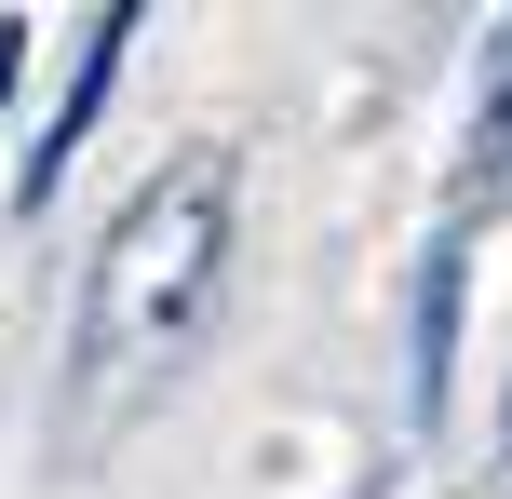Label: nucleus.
Returning a JSON list of instances; mask_svg holds the SVG:
<instances>
[{"instance_id":"nucleus-1","label":"nucleus","mask_w":512,"mask_h":499,"mask_svg":"<svg viewBox=\"0 0 512 499\" xmlns=\"http://www.w3.org/2000/svg\"><path fill=\"white\" fill-rule=\"evenodd\" d=\"M230 216H243L230 149H176L108 216L81 311H68V432H122L149 392H176V365L203 351L216 297H230Z\"/></svg>"},{"instance_id":"nucleus-2","label":"nucleus","mask_w":512,"mask_h":499,"mask_svg":"<svg viewBox=\"0 0 512 499\" xmlns=\"http://www.w3.org/2000/svg\"><path fill=\"white\" fill-rule=\"evenodd\" d=\"M122 54H135V0H108V14L81 27V81L54 95L41 149H27V176H14V203H27V216H41L54 189H68V162H81V135H95V108H108V81H122Z\"/></svg>"},{"instance_id":"nucleus-3","label":"nucleus","mask_w":512,"mask_h":499,"mask_svg":"<svg viewBox=\"0 0 512 499\" xmlns=\"http://www.w3.org/2000/svg\"><path fill=\"white\" fill-rule=\"evenodd\" d=\"M445 365H459V243H432V270H418V378H405L418 419H445Z\"/></svg>"},{"instance_id":"nucleus-4","label":"nucleus","mask_w":512,"mask_h":499,"mask_svg":"<svg viewBox=\"0 0 512 499\" xmlns=\"http://www.w3.org/2000/svg\"><path fill=\"white\" fill-rule=\"evenodd\" d=\"M512 176V27L486 41V108H472V189Z\"/></svg>"},{"instance_id":"nucleus-5","label":"nucleus","mask_w":512,"mask_h":499,"mask_svg":"<svg viewBox=\"0 0 512 499\" xmlns=\"http://www.w3.org/2000/svg\"><path fill=\"white\" fill-rule=\"evenodd\" d=\"M14 81H27V27L0 14V95H14Z\"/></svg>"}]
</instances>
